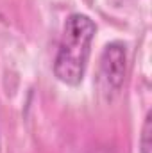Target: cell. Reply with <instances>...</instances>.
<instances>
[{"label":"cell","instance_id":"3957f363","mask_svg":"<svg viewBox=\"0 0 152 153\" xmlns=\"http://www.w3.org/2000/svg\"><path fill=\"white\" fill-rule=\"evenodd\" d=\"M152 150V114L149 112L143 123L141 137H140V153H150Z\"/></svg>","mask_w":152,"mask_h":153},{"label":"cell","instance_id":"6da1fadb","mask_svg":"<svg viewBox=\"0 0 152 153\" xmlns=\"http://www.w3.org/2000/svg\"><path fill=\"white\" fill-rule=\"evenodd\" d=\"M95 30L97 27L90 16L81 13L68 16L54 61V75L57 80L66 85H79L82 82Z\"/></svg>","mask_w":152,"mask_h":153},{"label":"cell","instance_id":"7a4b0ae2","mask_svg":"<svg viewBox=\"0 0 152 153\" xmlns=\"http://www.w3.org/2000/svg\"><path fill=\"white\" fill-rule=\"evenodd\" d=\"M125 76V46L120 41L106 45L100 55L99 66V89L104 94H114L120 91Z\"/></svg>","mask_w":152,"mask_h":153}]
</instances>
